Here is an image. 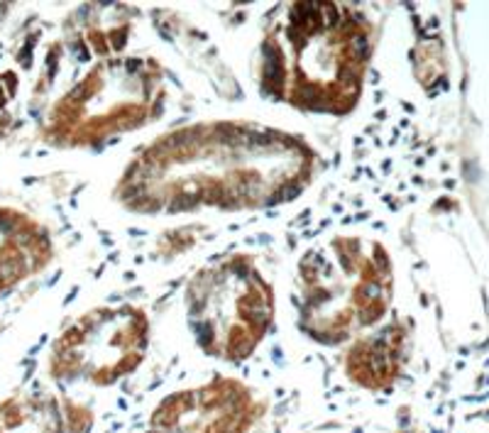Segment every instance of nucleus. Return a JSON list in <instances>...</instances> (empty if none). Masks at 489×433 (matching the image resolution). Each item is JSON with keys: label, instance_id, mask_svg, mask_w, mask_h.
Masks as SVG:
<instances>
[{"label": "nucleus", "instance_id": "1", "mask_svg": "<svg viewBox=\"0 0 489 433\" xmlns=\"http://www.w3.org/2000/svg\"><path fill=\"white\" fill-rule=\"evenodd\" d=\"M313 172L316 152L284 130L240 120L194 123L142 149L118 179L115 201L140 215L259 210L301 196Z\"/></svg>", "mask_w": 489, "mask_h": 433}, {"label": "nucleus", "instance_id": "2", "mask_svg": "<svg viewBox=\"0 0 489 433\" xmlns=\"http://www.w3.org/2000/svg\"><path fill=\"white\" fill-rule=\"evenodd\" d=\"M372 57V27L352 5L308 0L274 13L259 44L262 96L296 111L345 115L357 105Z\"/></svg>", "mask_w": 489, "mask_h": 433}, {"label": "nucleus", "instance_id": "3", "mask_svg": "<svg viewBox=\"0 0 489 433\" xmlns=\"http://www.w3.org/2000/svg\"><path fill=\"white\" fill-rule=\"evenodd\" d=\"M389 252L377 240L338 235L298 262V326L320 345H342L369 331L391 304Z\"/></svg>", "mask_w": 489, "mask_h": 433}, {"label": "nucleus", "instance_id": "4", "mask_svg": "<svg viewBox=\"0 0 489 433\" xmlns=\"http://www.w3.org/2000/svg\"><path fill=\"white\" fill-rule=\"evenodd\" d=\"M164 100L161 66L149 57H113L93 64L49 113V140L93 147L157 118Z\"/></svg>", "mask_w": 489, "mask_h": 433}, {"label": "nucleus", "instance_id": "5", "mask_svg": "<svg viewBox=\"0 0 489 433\" xmlns=\"http://www.w3.org/2000/svg\"><path fill=\"white\" fill-rule=\"evenodd\" d=\"M183 296L194 340L223 362L247 360L271 328L274 291L247 255H228L201 267Z\"/></svg>", "mask_w": 489, "mask_h": 433}, {"label": "nucleus", "instance_id": "6", "mask_svg": "<svg viewBox=\"0 0 489 433\" xmlns=\"http://www.w3.org/2000/svg\"><path fill=\"white\" fill-rule=\"evenodd\" d=\"M149 350V318L140 306H100L57 338L49 372L59 382L110 387L132 374Z\"/></svg>", "mask_w": 489, "mask_h": 433}, {"label": "nucleus", "instance_id": "7", "mask_svg": "<svg viewBox=\"0 0 489 433\" xmlns=\"http://www.w3.org/2000/svg\"><path fill=\"white\" fill-rule=\"evenodd\" d=\"M264 411L267 404L252 387L235 377H215L164 396L142 433H252Z\"/></svg>", "mask_w": 489, "mask_h": 433}, {"label": "nucleus", "instance_id": "8", "mask_svg": "<svg viewBox=\"0 0 489 433\" xmlns=\"http://www.w3.org/2000/svg\"><path fill=\"white\" fill-rule=\"evenodd\" d=\"M406 360L403 326L391 323L374 333L355 338L345 353V374L352 384L367 392H384L399 380Z\"/></svg>", "mask_w": 489, "mask_h": 433}, {"label": "nucleus", "instance_id": "9", "mask_svg": "<svg viewBox=\"0 0 489 433\" xmlns=\"http://www.w3.org/2000/svg\"><path fill=\"white\" fill-rule=\"evenodd\" d=\"M0 433H69L64 404L51 394L10 399L0 404Z\"/></svg>", "mask_w": 489, "mask_h": 433}]
</instances>
